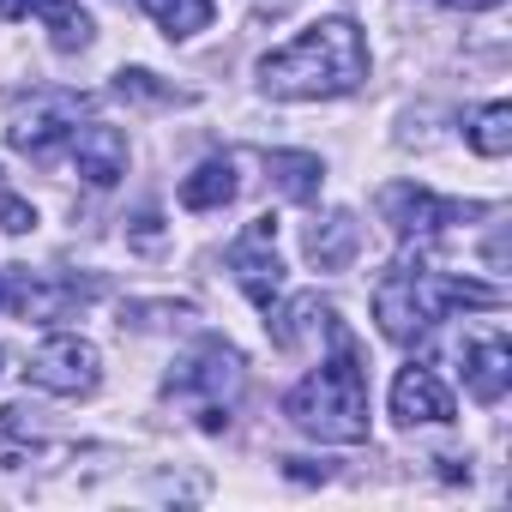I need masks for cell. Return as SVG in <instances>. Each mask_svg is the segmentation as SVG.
<instances>
[{"label":"cell","instance_id":"cell-1","mask_svg":"<svg viewBox=\"0 0 512 512\" xmlns=\"http://www.w3.org/2000/svg\"><path fill=\"white\" fill-rule=\"evenodd\" d=\"M368 79V43L356 31V19H320L314 31L290 37L284 49H272L260 61V85L284 103H320V97H344Z\"/></svg>","mask_w":512,"mask_h":512},{"label":"cell","instance_id":"cell-2","mask_svg":"<svg viewBox=\"0 0 512 512\" xmlns=\"http://www.w3.org/2000/svg\"><path fill=\"white\" fill-rule=\"evenodd\" d=\"M290 422L314 440H338V446H356L368 440V374L350 350V338L338 332V356L320 362L290 398H284Z\"/></svg>","mask_w":512,"mask_h":512},{"label":"cell","instance_id":"cell-3","mask_svg":"<svg viewBox=\"0 0 512 512\" xmlns=\"http://www.w3.org/2000/svg\"><path fill=\"white\" fill-rule=\"evenodd\" d=\"M440 272H416V266H392L374 284V320L392 344H416L434 320H440Z\"/></svg>","mask_w":512,"mask_h":512},{"label":"cell","instance_id":"cell-4","mask_svg":"<svg viewBox=\"0 0 512 512\" xmlns=\"http://www.w3.org/2000/svg\"><path fill=\"white\" fill-rule=\"evenodd\" d=\"M272 241H278V223L272 217H253L247 235L229 247V272H235V284H241V296L253 308H272L278 290H284V266H278V247Z\"/></svg>","mask_w":512,"mask_h":512},{"label":"cell","instance_id":"cell-5","mask_svg":"<svg viewBox=\"0 0 512 512\" xmlns=\"http://www.w3.org/2000/svg\"><path fill=\"white\" fill-rule=\"evenodd\" d=\"M97 344H85L79 332H55V338H43L37 344V356H31V386H43V392H61V398H79V392H91L97 386Z\"/></svg>","mask_w":512,"mask_h":512},{"label":"cell","instance_id":"cell-6","mask_svg":"<svg viewBox=\"0 0 512 512\" xmlns=\"http://www.w3.org/2000/svg\"><path fill=\"white\" fill-rule=\"evenodd\" d=\"M380 211H386V223H392L398 235H434V229H446L452 217H470V205L434 199V193L416 187V181H392V187L380 193Z\"/></svg>","mask_w":512,"mask_h":512},{"label":"cell","instance_id":"cell-7","mask_svg":"<svg viewBox=\"0 0 512 512\" xmlns=\"http://www.w3.org/2000/svg\"><path fill=\"white\" fill-rule=\"evenodd\" d=\"M67 145H73V163H79V175H85L91 187H115V181L127 175V133H121V127L91 121V127H73Z\"/></svg>","mask_w":512,"mask_h":512},{"label":"cell","instance_id":"cell-8","mask_svg":"<svg viewBox=\"0 0 512 512\" xmlns=\"http://www.w3.org/2000/svg\"><path fill=\"white\" fill-rule=\"evenodd\" d=\"M392 416L404 422V428H416V422H452V392L440 386V374L434 368H404L398 380H392Z\"/></svg>","mask_w":512,"mask_h":512},{"label":"cell","instance_id":"cell-9","mask_svg":"<svg viewBox=\"0 0 512 512\" xmlns=\"http://www.w3.org/2000/svg\"><path fill=\"white\" fill-rule=\"evenodd\" d=\"M79 127V109L61 97V103H43V109H25L13 127H7V139H13V151H31V157H49L67 133Z\"/></svg>","mask_w":512,"mask_h":512},{"label":"cell","instance_id":"cell-10","mask_svg":"<svg viewBox=\"0 0 512 512\" xmlns=\"http://www.w3.org/2000/svg\"><path fill=\"white\" fill-rule=\"evenodd\" d=\"M464 386H470L476 404H500L506 386H512V350L500 338H476L464 350Z\"/></svg>","mask_w":512,"mask_h":512},{"label":"cell","instance_id":"cell-11","mask_svg":"<svg viewBox=\"0 0 512 512\" xmlns=\"http://www.w3.org/2000/svg\"><path fill=\"white\" fill-rule=\"evenodd\" d=\"M266 175H272V187H278L284 199H296V205H314V199H320V181H326V169H320L314 151H272V157H266Z\"/></svg>","mask_w":512,"mask_h":512},{"label":"cell","instance_id":"cell-12","mask_svg":"<svg viewBox=\"0 0 512 512\" xmlns=\"http://www.w3.org/2000/svg\"><path fill=\"white\" fill-rule=\"evenodd\" d=\"M235 187H241V181H235V163H229V157H205V163L181 181V205H187V211H223V205L235 199Z\"/></svg>","mask_w":512,"mask_h":512},{"label":"cell","instance_id":"cell-13","mask_svg":"<svg viewBox=\"0 0 512 512\" xmlns=\"http://www.w3.org/2000/svg\"><path fill=\"white\" fill-rule=\"evenodd\" d=\"M350 253H356V217H326L320 229H308V260L320 266V272H338V266H350Z\"/></svg>","mask_w":512,"mask_h":512},{"label":"cell","instance_id":"cell-14","mask_svg":"<svg viewBox=\"0 0 512 512\" xmlns=\"http://www.w3.org/2000/svg\"><path fill=\"white\" fill-rule=\"evenodd\" d=\"M470 151L476 157H506L512 151V103H488L476 121H470Z\"/></svg>","mask_w":512,"mask_h":512},{"label":"cell","instance_id":"cell-15","mask_svg":"<svg viewBox=\"0 0 512 512\" xmlns=\"http://www.w3.org/2000/svg\"><path fill=\"white\" fill-rule=\"evenodd\" d=\"M169 37H199L211 25V0H139Z\"/></svg>","mask_w":512,"mask_h":512},{"label":"cell","instance_id":"cell-16","mask_svg":"<svg viewBox=\"0 0 512 512\" xmlns=\"http://www.w3.org/2000/svg\"><path fill=\"white\" fill-rule=\"evenodd\" d=\"M43 25H49V43H55L61 55H73V49L91 43V19L73 7V0H43Z\"/></svg>","mask_w":512,"mask_h":512},{"label":"cell","instance_id":"cell-17","mask_svg":"<svg viewBox=\"0 0 512 512\" xmlns=\"http://www.w3.org/2000/svg\"><path fill=\"white\" fill-rule=\"evenodd\" d=\"M115 91H121V97H139V103H175V91H169V85H157V73H139V67H133V73H121V79H115Z\"/></svg>","mask_w":512,"mask_h":512},{"label":"cell","instance_id":"cell-18","mask_svg":"<svg viewBox=\"0 0 512 512\" xmlns=\"http://www.w3.org/2000/svg\"><path fill=\"white\" fill-rule=\"evenodd\" d=\"M37 223V211L25 205V199H13V193H0V229H7V235H25Z\"/></svg>","mask_w":512,"mask_h":512},{"label":"cell","instance_id":"cell-19","mask_svg":"<svg viewBox=\"0 0 512 512\" xmlns=\"http://www.w3.org/2000/svg\"><path fill=\"white\" fill-rule=\"evenodd\" d=\"M25 13H43V0H0V19H25Z\"/></svg>","mask_w":512,"mask_h":512},{"label":"cell","instance_id":"cell-20","mask_svg":"<svg viewBox=\"0 0 512 512\" xmlns=\"http://www.w3.org/2000/svg\"><path fill=\"white\" fill-rule=\"evenodd\" d=\"M446 7H464V13H482V7H500V0H446Z\"/></svg>","mask_w":512,"mask_h":512},{"label":"cell","instance_id":"cell-21","mask_svg":"<svg viewBox=\"0 0 512 512\" xmlns=\"http://www.w3.org/2000/svg\"><path fill=\"white\" fill-rule=\"evenodd\" d=\"M290 7H296V0H266V7H260V13L272 19V13H290Z\"/></svg>","mask_w":512,"mask_h":512},{"label":"cell","instance_id":"cell-22","mask_svg":"<svg viewBox=\"0 0 512 512\" xmlns=\"http://www.w3.org/2000/svg\"><path fill=\"white\" fill-rule=\"evenodd\" d=\"M0 302H7V272H0Z\"/></svg>","mask_w":512,"mask_h":512},{"label":"cell","instance_id":"cell-23","mask_svg":"<svg viewBox=\"0 0 512 512\" xmlns=\"http://www.w3.org/2000/svg\"><path fill=\"white\" fill-rule=\"evenodd\" d=\"M0 362H7V356H0Z\"/></svg>","mask_w":512,"mask_h":512}]
</instances>
